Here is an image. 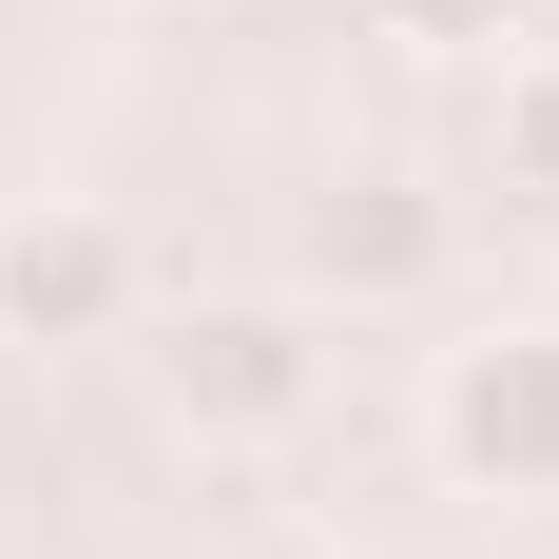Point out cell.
<instances>
[{
	"mask_svg": "<svg viewBox=\"0 0 559 559\" xmlns=\"http://www.w3.org/2000/svg\"><path fill=\"white\" fill-rule=\"evenodd\" d=\"M425 463L463 502H559V309H483L425 347Z\"/></svg>",
	"mask_w": 559,
	"mask_h": 559,
	"instance_id": "obj_2",
	"label": "cell"
},
{
	"mask_svg": "<svg viewBox=\"0 0 559 559\" xmlns=\"http://www.w3.org/2000/svg\"><path fill=\"white\" fill-rule=\"evenodd\" d=\"M444 271H463V193L444 174H405V155H347L329 193H309V309H444Z\"/></svg>",
	"mask_w": 559,
	"mask_h": 559,
	"instance_id": "obj_4",
	"label": "cell"
},
{
	"mask_svg": "<svg viewBox=\"0 0 559 559\" xmlns=\"http://www.w3.org/2000/svg\"><path fill=\"white\" fill-rule=\"evenodd\" d=\"M502 97H483V174H502L521 213H559V39H521V58H483Z\"/></svg>",
	"mask_w": 559,
	"mask_h": 559,
	"instance_id": "obj_5",
	"label": "cell"
},
{
	"mask_svg": "<svg viewBox=\"0 0 559 559\" xmlns=\"http://www.w3.org/2000/svg\"><path fill=\"white\" fill-rule=\"evenodd\" d=\"M231 559H347V540H309V521H271V540H231Z\"/></svg>",
	"mask_w": 559,
	"mask_h": 559,
	"instance_id": "obj_7",
	"label": "cell"
},
{
	"mask_svg": "<svg viewBox=\"0 0 559 559\" xmlns=\"http://www.w3.org/2000/svg\"><path fill=\"white\" fill-rule=\"evenodd\" d=\"M367 39H386V58H521L540 0H367Z\"/></svg>",
	"mask_w": 559,
	"mask_h": 559,
	"instance_id": "obj_6",
	"label": "cell"
},
{
	"mask_svg": "<svg viewBox=\"0 0 559 559\" xmlns=\"http://www.w3.org/2000/svg\"><path fill=\"white\" fill-rule=\"evenodd\" d=\"M155 329V251H135V213H97V193H20L0 213V347H135Z\"/></svg>",
	"mask_w": 559,
	"mask_h": 559,
	"instance_id": "obj_3",
	"label": "cell"
},
{
	"mask_svg": "<svg viewBox=\"0 0 559 559\" xmlns=\"http://www.w3.org/2000/svg\"><path fill=\"white\" fill-rule=\"evenodd\" d=\"M329 309L309 289H193V309H155L135 329V367H155V425L193 463H271V444H309L329 425Z\"/></svg>",
	"mask_w": 559,
	"mask_h": 559,
	"instance_id": "obj_1",
	"label": "cell"
}]
</instances>
